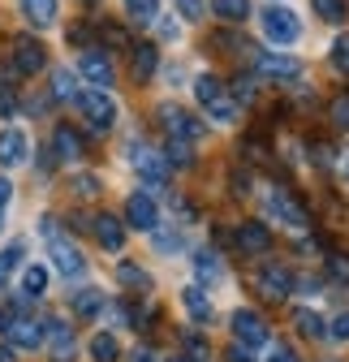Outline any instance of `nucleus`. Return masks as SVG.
<instances>
[{"label":"nucleus","instance_id":"f257e3e1","mask_svg":"<svg viewBox=\"0 0 349 362\" xmlns=\"http://www.w3.org/2000/svg\"><path fill=\"white\" fill-rule=\"evenodd\" d=\"M264 216H268L272 224H280V229H289V233H307V229H311L307 207H302L285 186H268V190H264Z\"/></svg>","mask_w":349,"mask_h":362},{"label":"nucleus","instance_id":"f03ea898","mask_svg":"<svg viewBox=\"0 0 349 362\" xmlns=\"http://www.w3.org/2000/svg\"><path fill=\"white\" fill-rule=\"evenodd\" d=\"M194 95H199V104L207 108V117H211V121H220V125L237 121V100L229 95V86H225L220 78L199 74V78H194Z\"/></svg>","mask_w":349,"mask_h":362},{"label":"nucleus","instance_id":"7ed1b4c3","mask_svg":"<svg viewBox=\"0 0 349 362\" xmlns=\"http://www.w3.org/2000/svg\"><path fill=\"white\" fill-rule=\"evenodd\" d=\"M43 233H48V255H52V263H57L61 276H82V272H86V259H82V250L57 229V220H43Z\"/></svg>","mask_w":349,"mask_h":362},{"label":"nucleus","instance_id":"20e7f679","mask_svg":"<svg viewBox=\"0 0 349 362\" xmlns=\"http://www.w3.org/2000/svg\"><path fill=\"white\" fill-rule=\"evenodd\" d=\"M73 104H78V112L86 117V125H91L95 134H108L117 125V104H112L108 90H82Z\"/></svg>","mask_w":349,"mask_h":362},{"label":"nucleus","instance_id":"39448f33","mask_svg":"<svg viewBox=\"0 0 349 362\" xmlns=\"http://www.w3.org/2000/svg\"><path fill=\"white\" fill-rule=\"evenodd\" d=\"M0 332H5L13 345H22V349H39L43 345V324L26 320L22 310H5V315H0Z\"/></svg>","mask_w":349,"mask_h":362},{"label":"nucleus","instance_id":"423d86ee","mask_svg":"<svg viewBox=\"0 0 349 362\" xmlns=\"http://www.w3.org/2000/svg\"><path fill=\"white\" fill-rule=\"evenodd\" d=\"M259 22H264V35H268L272 43H297V39H302V22H297V13H289L285 5H268Z\"/></svg>","mask_w":349,"mask_h":362},{"label":"nucleus","instance_id":"0eeeda50","mask_svg":"<svg viewBox=\"0 0 349 362\" xmlns=\"http://www.w3.org/2000/svg\"><path fill=\"white\" fill-rule=\"evenodd\" d=\"M160 125H164V134H168V139H177V143H194L199 139V134H203V125L182 108V104H160Z\"/></svg>","mask_w":349,"mask_h":362},{"label":"nucleus","instance_id":"6e6552de","mask_svg":"<svg viewBox=\"0 0 349 362\" xmlns=\"http://www.w3.org/2000/svg\"><path fill=\"white\" fill-rule=\"evenodd\" d=\"M78 74L91 82V90H104V86H112V61L104 57V48H86L82 57H78Z\"/></svg>","mask_w":349,"mask_h":362},{"label":"nucleus","instance_id":"1a4fd4ad","mask_svg":"<svg viewBox=\"0 0 349 362\" xmlns=\"http://www.w3.org/2000/svg\"><path fill=\"white\" fill-rule=\"evenodd\" d=\"M129 164H134V168H138V177H143V181H151V186H164V181H168V164H164V156H160V151H151V147H143V143L129 147Z\"/></svg>","mask_w":349,"mask_h":362},{"label":"nucleus","instance_id":"9d476101","mask_svg":"<svg viewBox=\"0 0 349 362\" xmlns=\"http://www.w3.org/2000/svg\"><path fill=\"white\" fill-rule=\"evenodd\" d=\"M125 220L134 224V229H143V233H151L155 224H160V207H155V199L147 194V190H134L125 199Z\"/></svg>","mask_w":349,"mask_h":362},{"label":"nucleus","instance_id":"9b49d317","mask_svg":"<svg viewBox=\"0 0 349 362\" xmlns=\"http://www.w3.org/2000/svg\"><path fill=\"white\" fill-rule=\"evenodd\" d=\"M233 337H237L242 345L259 349V345H268V337H272V332H268V324L259 320L254 310H246V306H242V310H233Z\"/></svg>","mask_w":349,"mask_h":362},{"label":"nucleus","instance_id":"f8f14e48","mask_svg":"<svg viewBox=\"0 0 349 362\" xmlns=\"http://www.w3.org/2000/svg\"><path fill=\"white\" fill-rule=\"evenodd\" d=\"M43 65H48V52H43L39 39H18V43H13V69H18L22 78L39 74Z\"/></svg>","mask_w":349,"mask_h":362},{"label":"nucleus","instance_id":"ddd939ff","mask_svg":"<svg viewBox=\"0 0 349 362\" xmlns=\"http://www.w3.org/2000/svg\"><path fill=\"white\" fill-rule=\"evenodd\" d=\"M43 341L52 345V354H57V362H73V354H78V345H73V328L65 324V320H48L43 324Z\"/></svg>","mask_w":349,"mask_h":362},{"label":"nucleus","instance_id":"4468645a","mask_svg":"<svg viewBox=\"0 0 349 362\" xmlns=\"http://www.w3.org/2000/svg\"><path fill=\"white\" fill-rule=\"evenodd\" d=\"M254 285L264 289L268 298H276V302L293 293V276H289V272H285L280 263H268V267H259V276H254Z\"/></svg>","mask_w":349,"mask_h":362},{"label":"nucleus","instance_id":"2eb2a0df","mask_svg":"<svg viewBox=\"0 0 349 362\" xmlns=\"http://www.w3.org/2000/svg\"><path fill=\"white\" fill-rule=\"evenodd\" d=\"M237 246H242L246 255H264V250L272 246L268 224H264V220H246V224H237Z\"/></svg>","mask_w":349,"mask_h":362},{"label":"nucleus","instance_id":"dca6fc26","mask_svg":"<svg viewBox=\"0 0 349 362\" xmlns=\"http://www.w3.org/2000/svg\"><path fill=\"white\" fill-rule=\"evenodd\" d=\"M52 156H57L61 164H78V160H82V139H78V129L57 125V134H52Z\"/></svg>","mask_w":349,"mask_h":362},{"label":"nucleus","instance_id":"f3484780","mask_svg":"<svg viewBox=\"0 0 349 362\" xmlns=\"http://www.w3.org/2000/svg\"><path fill=\"white\" fill-rule=\"evenodd\" d=\"M254 65H259V74H268V78H297L302 74V65L293 57H285V52H259Z\"/></svg>","mask_w":349,"mask_h":362},{"label":"nucleus","instance_id":"a211bd4d","mask_svg":"<svg viewBox=\"0 0 349 362\" xmlns=\"http://www.w3.org/2000/svg\"><path fill=\"white\" fill-rule=\"evenodd\" d=\"M30 156V139H26V134L22 129H5V134H0V164H22Z\"/></svg>","mask_w":349,"mask_h":362},{"label":"nucleus","instance_id":"6ab92c4d","mask_svg":"<svg viewBox=\"0 0 349 362\" xmlns=\"http://www.w3.org/2000/svg\"><path fill=\"white\" fill-rule=\"evenodd\" d=\"M91 229H95V238H100L104 250H121V246H125V224H121L117 216H95Z\"/></svg>","mask_w":349,"mask_h":362},{"label":"nucleus","instance_id":"aec40b11","mask_svg":"<svg viewBox=\"0 0 349 362\" xmlns=\"http://www.w3.org/2000/svg\"><path fill=\"white\" fill-rule=\"evenodd\" d=\"M155 65H160V48L155 43H138L134 48V82H151Z\"/></svg>","mask_w":349,"mask_h":362},{"label":"nucleus","instance_id":"412c9836","mask_svg":"<svg viewBox=\"0 0 349 362\" xmlns=\"http://www.w3.org/2000/svg\"><path fill=\"white\" fill-rule=\"evenodd\" d=\"M22 13L30 26H52L57 22V0H22Z\"/></svg>","mask_w":349,"mask_h":362},{"label":"nucleus","instance_id":"4be33fe9","mask_svg":"<svg viewBox=\"0 0 349 362\" xmlns=\"http://www.w3.org/2000/svg\"><path fill=\"white\" fill-rule=\"evenodd\" d=\"M117 281H121L125 289H138V293H147V289H151V276H147L138 263H129V259H121V263H117Z\"/></svg>","mask_w":349,"mask_h":362},{"label":"nucleus","instance_id":"5701e85b","mask_svg":"<svg viewBox=\"0 0 349 362\" xmlns=\"http://www.w3.org/2000/svg\"><path fill=\"white\" fill-rule=\"evenodd\" d=\"M211 13L220 22H246L250 18V0H211Z\"/></svg>","mask_w":349,"mask_h":362},{"label":"nucleus","instance_id":"b1692460","mask_svg":"<svg viewBox=\"0 0 349 362\" xmlns=\"http://www.w3.org/2000/svg\"><path fill=\"white\" fill-rule=\"evenodd\" d=\"M293 324L307 332V337H315V341H324V337H328V324L319 320L315 310H307V306H297V310H293Z\"/></svg>","mask_w":349,"mask_h":362},{"label":"nucleus","instance_id":"393cba45","mask_svg":"<svg viewBox=\"0 0 349 362\" xmlns=\"http://www.w3.org/2000/svg\"><path fill=\"white\" fill-rule=\"evenodd\" d=\"M43 289H48V267H43V263L26 267L22 272V293L26 298H43Z\"/></svg>","mask_w":349,"mask_h":362},{"label":"nucleus","instance_id":"a878e982","mask_svg":"<svg viewBox=\"0 0 349 362\" xmlns=\"http://www.w3.org/2000/svg\"><path fill=\"white\" fill-rule=\"evenodd\" d=\"M182 302H186V310L194 315L199 324H207V320H211V302H207V293H203L199 285H190V289L182 293Z\"/></svg>","mask_w":349,"mask_h":362},{"label":"nucleus","instance_id":"bb28decb","mask_svg":"<svg viewBox=\"0 0 349 362\" xmlns=\"http://www.w3.org/2000/svg\"><path fill=\"white\" fill-rule=\"evenodd\" d=\"M73 310L82 315V320H91V315L104 310V293H100V289H78V293H73Z\"/></svg>","mask_w":349,"mask_h":362},{"label":"nucleus","instance_id":"cd10ccee","mask_svg":"<svg viewBox=\"0 0 349 362\" xmlns=\"http://www.w3.org/2000/svg\"><path fill=\"white\" fill-rule=\"evenodd\" d=\"M91 358H95V362H117V358H121V345H117V337H112V332H100V337H91Z\"/></svg>","mask_w":349,"mask_h":362},{"label":"nucleus","instance_id":"c85d7f7f","mask_svg":"<svg viewBox=\"0 0 349 362\" xmlns=\"http://www.w3.org/2000/svg\"><path fill=\"white\" fill-rule=\"evenodd\" d=\"M311 9H315L324 22H345V18H349V0H311Z\"/></svg>","mask_w":349,"mask_h":362},{"label":"nucleus","instance_id":"c756f323","mask_svg":"<svg viewBox=\"0 0 349 362\" xmlns=\"http://www.w3.org/2000/svg\"><path fill=\"white\" fill-rule=\"evenodd\" d=\"M125 13L134 22H155L160 18V0H125Z\"/></svg>","mask_w":349,"mask_h":362},{"label":"nucleus","instance_id":"7c9ffc66","mask_svg":"<svg viewBox=\"0 0 349 362\" xmlns=\"http://www.w3.org/2000/svg\"><path fill=\"white\" fill-rule=\"evenodd\" d=\"M194 272H199L203 281H215V276H220V259H215V250H199V255H194Z\"/></svg>","mask_w":349,"mask_h":362},{"label":"nucleus","instance_id":"2f4dec72","mask_svg":"<svg viewBox=\"0 0 349 362\" xmlns=\"http://www.w3.org/2000/svg\"><path fill=\"white\" fill-rule=\"evenodd\" d=\"M52 95L57 100H78V86H73V74L69 69H57L52 74Z\"/></svg>","mask_w":349,"mask_h":362},{"label":"nucleus","instance_id":"473e14b6","mask_svg":"<svg viewBox=\"0 0 349 362\" xmlns=\"http://www.w3.org/2000/svg\"><path fill=\"white\" fill-rule=\"evenodd\" d=\"M328 117H332L336 129H349V90H341V95L328 104Z\"/></svg>","mask_w":349,"mask_h":362},{"label":"nucleus","instance_id":"72a5a7b5","mask_svg":"<svg viewBox=\"0 0 349 362\" xmlns=\"http://www.w3.org/2000/svg\"><path fill=\"white\" fill-rule=\"evenodd\" d=\"M18 259H22V246H9V250H0V289L9 285V276L18 272Z\"/></svg>","mask_w":349,"mask_h":362},{"label":"nucleus","instance_id":"f704fd0d","mask_svg":"<svg viewBox=\"0 0 349 362\" xmlns=\"http://www.w3.org/2000/svg\"><path fill=\"white\" fill-rule=\"evenodd\" d=\"M164 151H168V160H172V164H182V168H186V164H194V151H190V143L168 139V147H164Z\"/></svg>","mask_w":349,"mask_h":362},{"label":"nucleus","instance_id":"c9c22d12","mask_svg":"<svg viewBox=\"0 0 349 362\" xmlns=\"http://www.w3.org/2000/svg\"><path fill=\"white\" fill-rule=\"evenodd\" d=\"M332 65H336L341 74H349V35H341V39L332 43Z\"/></svg>","mask_w":349,"mask_h":362},{"label":"nucleus","instance_id":"e433bc0d","mask_svg":"<svg viewBox=\"0 0 349 362\" xmlns=\"http://www.w3.org/2000/svg\"><path fill=\"white\" fill-rule=\"evenodd\" d=\"M73 194H82V199H95L100 194V177H73Z\"/></svg>","mask_w":349,"mask_h":362},{"label":"nucleus","instance_id":"4c0bfd02","mask_svg":"<svg viewBox=\"0 0 349 362\" xmlns=\"http://www.w3.org/2000/svg\"><path fill=\"white\" fill-rule=\"evenodd\" d=\"M18 112V100H13V90L5 86V78H0V117H13Z\"/></svg>","mask_w":349,"mask_h":362},{"label":"nucleus","instance_id":"58836bf2","mask_svg":"<svg viewBox=\"0 0 349 362\" xmlns=\"http://www.w3.org/2000/svg\"><path fill=\"white\" fill-rule=\"evenodd\" d=\"M328 272H332V276H336V281H345V285H349V259H345V255H332V263H328Z\"/></svg>","mask_w":349,"mask_h":362},{"label":"nucleus","instance_id":"ea45409f","mask_svg":"<svg viewBox=\"0 0 349 362\" xmlns=\"http://www.w3.org/2000/svg\"><path fill=\"white\" fill-rule=\"evenodd\" d=\"M177 9H182V18H190V22H194V18L203 13V0H177Z\"/></svg>","mask_w":349,"mask_h":362},{"label":"nucleus","instance_id":"a19ab883","mask_svg":"<svg viewBox=\"0 0 349 362\" xmlns=\"http://www.w3.org/2000/svg\"><path fill=\"white\" fill-rule=\"evenodd\" d=\"M104 39H108V43H117V48H121V43H129V35H125L121 26H104Z\"/></svg>","mask_w":349,"mask_h":362},{"label":"nucleus","instance_id":"79ce46f5","mask_svg":"<svg viewBox=\"0 0 349 362\" xmlns=\"http://www.w3.org/2000/svg\"><path fill=\"white\" fill-rule=\"evenodd\" d=\"M268 362H297V354H293V349H285V345H276V349L268 354Z\"/></svg>","mask_w":349,"mask_h":362},{"label":"nucleus","instance_id":"37998d69","mask_svg":"<svg viewBox=\"0 0 349 362\" xmlns=\"http://www.w3.org/2000/svg\"><path fill=\"white\" fill-rule=\"evenodd\" d=\"M332 337H336V341H349V315H341V320L332 324Z\"/></svg>","mask_w":349,"mask_h":362},{"label":"nucleus","instance_id":"c03bdc74","mask_svg":"<svg viewBox=\"0 0 349 362\" xmlns=\"http://www.w3.org/2000/svg\"><path fill=\"white\" fill-rule=\"evenodd\" d=\"M229 362H254V358L246 354V345H233V349H229Z\"/></svg>","mask_w":349,"mask_h":362},{"label":"nucleus","instance_id":"a18cd8bd","mask_svg":"<svg viewBox=\"0 0 349 362\" xmlns=\"http://www.w3.org/2000/svg\"><path fill=\"white\" fill-rule=\"evenodd\" d=\"M9 194H13V186H9V181H5V177H0V211H5V203H9Z\"/></svg>","mask_w":349,"mask_h":362},{"label":"nucleus","instance_id":"49530a36","mask_svg":"<svg viewBox=\"0 0 349 362\" xmlns=\"http://www.w3.org/2000/svg\"><path fill=\"white\" fill-rule=\"evenodd\" d=\"M129 362H155V354H151V349H138V354L129 358Z\"/></svg>","mask_w":349,"mask_h":362},{"label":"nucleus","instance_id":"de8ad7c7","mask_svg":"<svg viewBox=\"0 0 349 362\" xmlns=\"http://www.w3.org/2000/svg\"><path fill=\"white\" fill-rule=\"evenodd\" d=\"M0 362H13V354H9V349H0Z\"/></svg>","mask_w":349,"mask_h":362},{"label":"nucleus","instance_id":"09e8293b","mask_svg":"<svg viewBox=\"0 0 349 362\" xmlns=\"http://www.w3.org/2000/svg\"><path fill=\"white\" fill-rule=\"evenodd\" d=\"M172 362H194V358H172Z\"/></svg>","mask_w":349,"mask_h":362}]
</instances>
